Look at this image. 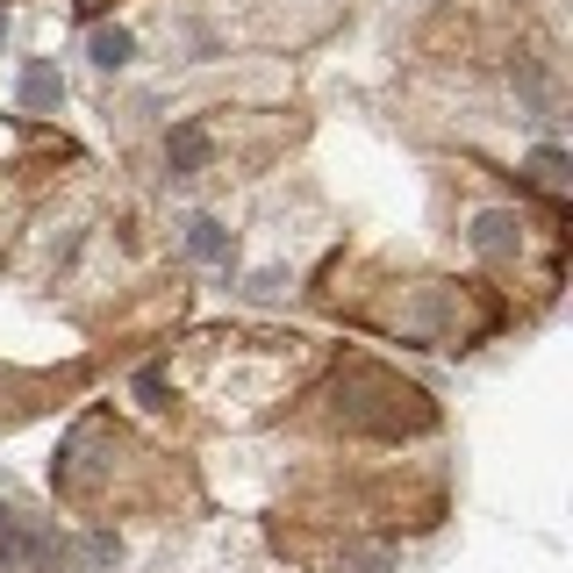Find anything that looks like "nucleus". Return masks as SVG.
<instances>
[{
	"label": "nucleus",
	"mask_w": 573,
	"mask_h": 573,
	"mask_svg": "<svg viewBox=\"0 0 573 573\" xmlns=\"http://www.w3.org/2000/svg\"><path fill=\"white\" fill-rule=\"evenodd\" d=\"M531 165H538V179H545V187H566V151H552V144H538V158H531Z\"/></svg>",
	"instance_id": "7"
},
{
	"label": "nucleus",
	"mask_w": 573,
	"mask_h": 573,
	"mask_svg": "<svg viewBox=\"0 0 573 573\" xmlns=\"http://www.w3.org/2000/svg\"><path fill=\"white\" fill-rule=\"evenodd\" d=\"M187 251H194V259H209V265H229V229L215 223V215H194V223H187Z\"/></svg>",
	"instance_id": "2"
},
{
	"label": "nucleus",
	"mask_w": 573,
	"mask_h": 573,
	"mask_svg": "<svg viewBox=\"0 0 573 573\" xmlns=\"http://www.w3.org/2000/svg\"><path fill=\"white\" fill-rule=\"evenodd\" d=\"M0 36H8V15H0Z\"/></svg>",
	"instance_id": "9"
},
{
	"label": "nucleus",
	"mask_w": 573,
	"mask_h": 573,
	"mask_svg": "<svg viewBox=\"0 0 573 573\" xmlns=\"http://www.w3.org/2000/svg\"><path fill=\"white\" fill-rule=\"evenodd\" d=\"M65 101V79H58L51 58H29L22 65V108H58Z\"/></svg>",
	"instance_id": "1"
},
{
	"label": "nucleus",
	"mask_w": 573,
	"mask_h": 573,
	"mask_svg": "<svg viewBox=\"0 0 573 573\" xmlns=\"http://www.w3.org/2000/svg\"><path fill=\"white\" fill-rule=\"evenodd\" d=\"M87 51H94V65H101V72H115V65H129V58H137V36H129V29H94Z\"/></svg>",
	"instance_id": "4"
},
{
	"label": "nucleus",
	"mask_w": 573,
	"mask_h": 573,
	"mask_svg": "<svg viewBox=\"0 0 573 573\" xmlns=\"http://www.w3.org/2000/svg\"><path fill=\"white\" fill-rule=\"evenodd\" d=\"M165 158H173V173H194V165L209 158V129H201V122H179L173 137H165Z\"/></svg>",
	"instance_id": "3"
},
{
	"label": "nucleus",
	"mask_w": 573,
	"mask_h": 573,
	"mask_svg": "<svg viewBox=\"0 0 573 573\" xmlns=\"http://www.w3.org/2000/svg\"><path fill=\"white\" fill-rule=\"evenodd\" d=\"M137 395H144V409H165V365H144V373H137Z\"/></svg>",
	"instance_id": "8"
},
{
	"label": "nucleus",
	"mask_w": 573,
	"mask_h": 573,
	"mask_svg": "<svg viewBox=\"0 0 573 573\" xmlns=\"http://www.w3.org/2000/svg\"><path fill=\"white\" fill-rule=\"evenodd\" d=\"M509 237H516V215H481L473 223V251H487V259H502Z\"/></svg>",
	"instance_id": "5"
},
{
	"label": "nucleus",
	"mask_w": 573,
	"mask_h": 573,
	"mask_svg": "<svg viewBox=\"0 0 573 573\" xmlns=\"http://www.w3.org/2000/svg\"><path fill=\"white\" fill-rule=\"evenodd\" d=\"M43 552H51L43 538H29V531H8V523H0V566H36Z\"/></svg>",
	"instance_id": "6"
}]
</instances>
